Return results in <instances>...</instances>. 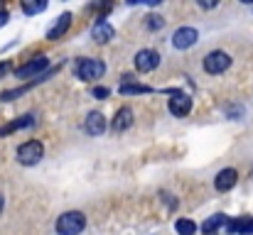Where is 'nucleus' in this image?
I'll use <instances>...</instances> for the list:
<instances>
[{
  "instance_id": "obj_14",
  "label": "nucleus",
  "mask_w": 253,
  "mask_h": 235,
  "mask_svg": "<svg viewBox=\"0 0 253 235\" xmlns=\"http://www.w3.org/2000/svg\"><path fill=\"white\" fill-rule=\"evenodd\" d=\"M133 125V110L130 108H121L118 113H116V118H113V130L116 133H123V130H128Z\"/></svg>"
},
{
  "instance_id": "obj_12",
  "label": "nucleus",
  "mask_w": 253,
  "mask_h": 235,
  "mask_svg": "<svg viewBox=\"0 0 253 235\" xmlns=\"http://www.w3.org/2000/svg\"><path fill=\"white\" fill-rule=\"evenodd\" d=\"M69 27H72V12H64V15H59L57 17V22L49 27V32H47V39H62L67 32H69Z\"/></svg>"
},
{
  "instance_id": "obj_5",
  "label": "nucleus",
  "mask_w": 253,
  "mask_h": 235,
  "mask_svg": "<svg viewBox=\"0 0 253 235\" xmlns=\"http://www.w3.org/2000/svg\"><path fill=\"white\" fill-rule=\"evenodd\" d=\"M231 67V57L221 49H214L204 57V71L207 74H224Z\"/></svg>"
},
{
  "instance_id": "obj_8",
  "label": "nucleus",
  "mask_w": 253,
  "mask_h": 235,
  "mask_svg": "<svg viewBox=\"0 0 253 235\" xmlns=\"http://www.w3.org/2000/svg\"><path fill=\"white\" fill-rule=\"evenodd\" d=\"M158 64H160V54H158L155 49H140V52L135 54V69L143 71V74L158 69Z\"/></svg>"
},
{
  "instance_id": "obj_18",
  "label": "nucleus",
  "mask_w": 253,
  "mask_h": 235,
  "mask_svg": "<svg viewBox=\"0 0 253 235\" xmlns=\"http://www.w3.org/2000/svg\"><path fill=\"white\" fill-rule=\"evenodd\" d=\"M44 10H47V2H44V0H37V2L25 0V2H22V12H25V15H37V12H44Z\"/></svg>"
},
{
  "instance_id": "obj_7",
  "label": "nucleus",
  "mask_w": 253,
  "mask_h": 235,
  "mask_svg": "<svg viewBox=\"0 0 253 235\" xmlns=\"http://www.w3.org/2000/svg\"><path fill=\"white\" fill-rule=\"evenodd\" d=\"M197 39H199V32L194 27H179L172 34V47L174 49H189V47L197 44Z\"/></svg>"
},
{
  "instance_id": "obj_15",
  "label": "nucleus",
  "mask_w": 253,
  "mask_h": 235,
  "mask_svg": "<svg viewBox=\"0 0 253 235\" xmlns=\"http://www.w3.org/2000/svg\"><path fill=\"white\" fill-rule=\"evenodd\" d=\"M226 223H229V218H226L224 213H214L211 218H207V221L202 223V233L204 235H214L221 226H226Z\"/></svg>"
},
{
  "instance_id": "obj_21",
  "label": "nucleus",
  "mask_w": 253,
  "mask_h": 235,
  "mask_svg": "<svg viewBox=\"0 0 253 235\" xmlns=\"http://www.w3.org/2000/svg\"><path fill=\"white\" fill-rule=\"evenodd\" d=\"M163 25H165V20H163L160 15H150V17H148V27H150V30H163Z\"/></svg>"
},
{
  "instance_id": "obj_25",
  "label": "nucleus",
  "mask_w": 253,
  "mask_h": 235,
  "mask_svg": "<svg viewBox=\"0 0 253 235\" xmlns=\"http://www.w3.org/2000/svg\"><path fill=\"white\" fill-rule=\"evenodd\" d=\"M2 206H5V199H2V196H0V211H2Z\"/></svg>"
},
{
  "instance_id": "obj_16",
  "label": "nucleus",
  "mask_w": 253,
  "mask_h": 235,
  "mask_svg": "<svg viewBox=\"0 0 253 235\" xmlns=\"http://www.w3.org/2000/svg\"><path fill=\"white\" fill-rule=\"evenodd\" d=\"M30 125H35V118H32V115H20V118H17V120H12L10 125L0 128V137H5V135H10V133H15V130L30 128Z\"/></svg>"
},
{
  "instance_id": "obj_13",
  "label": "nucleus",
  "mask_w": 253,
  "mask_h": 235,
  "mask_svg": "<svg viewBox=\"0 0 253 235\" xmlns=\"http://www.w3.org/2000/svg\"><path fill=\"white\" fill-rule=\"evenodd\" d=\"M226 233L229 235H253V216L229 221V223H226Z\"/></svg>"
},
{
  "instance_id": "obj_23",
  "label": "nucleus",
  "mask_w": 253,
  "mask_h": 235,
  "mask_svg": "<svg viewBox=\"0 0 253 235\" xmlns=\"http://www.w3.org/2000/svg\"><path fill=\"white\" fill-rule=\"evenodd\" d=\"M7 20H10L7 10H0V27H5V25H7Z\"/></svg>"
},
{
  "instance_id": "obj_4",
  "label": "nucleus",
  "mask_w": 253,
  "mask_h": 235,
  "mask_svg": "<svg viewBox=\"0 0 253 235\" xmlns=\"http://www.w3.org/2000/svg\"><path fill=\"white\" fill-rule=\"evenodd\" d=\"M47 67H49V59L47 57H35V59H30L27 64H22L20 69H15V78H32V76H37V78H42L44 76V71H47Z\"/></svg>"
},
{
  "instance_id": "obj_10",
  "label": "nucleus",
  "mask_w": 253,
  "mask_h": 235,
  "mask_svg": "<svg viewBox=\"0 0 253 235\" xmlns=\"http://www.w3.org/2000/svg\"><path fill=\"white\" fill-rule=\"evenodd\" d=\"M236 181H239V171L231 169V167H226V169H221V171L216 174L214 189H216V191H231V189L236 186Z\"/></svg>"
},
{
  "instance_id": "obj_17",
  "label": "nucleus",
  "mask_w": 253,
  "mask_h": 235,
  "mask_svg": "<svg viewBox=\"0 0 253 235\" xmlns=\"http://www.w3.org/2000/svg\"><path fill=\"white\" fill-rule=\"evenodd\" d=\"M174 231L179 235H194L197 233V223L189 221V218H179V221L174 223Z\"/></svg>"
},
{
  "instance_id": "obj_2",
  "label": "nucleus",
  "mask_w": 253,
  "mask_h": 235,
  "mask_svg": "<svg viewBox=\"0 0 253 235\" xmlns=\"http://www.w3.org/2000/svg\"><path fill=\"white\" fill-rule=\"evenodd\" d=\"M42 157H44V145H42L40 140H27V142H22V145L17 147V162L25 164V167L37 164Z\"/></svg>"
},
{
  "instance_id": "obj_19",
  "label": "nucleus",
  "mask_w": 253,
  "mask_h": 235,
  "mask_svg": "<svg viewBox=\"0 0 253 235\" xmlns=\"http://www.w3.org/2000/svg\"><path fill=\"white\" fill-rule=\"evenodd\" d=\"M121 93H123V96H133V93H150V86H143V83H126V86H121Z\"/></svg>"
},
{
  "instance_id": "obj_24",
  "label": "nucleus",
  "mask_w": 253,
  "mask_h": 235,
  "mask_svg": "<svg viewBox=\"0 0 253 235\" xmlns=\"http://www.w3.org/2000/svg\"><path fill=\"white\" fill-rule=\"evenodd\" d=\"M7 71H10V64H7V62H0V78L5 76Z\"/></svg>"
},
{
  "instance_id": "obj_1",
  "label": "nucleus",
  "mask_w": 253,
  "mask_h": 235,
  "mask_svg": "<svg viewBox=\"0 0 253 235\" xmlns=\"http://www.w3.org/2000/svg\"><path fill=\"white\" fill-rule=\"evenodd\" d=\"M86 226V216L82 211H67L57 218V233L59 235H79Z\"/></svg>"
},
{
  "instance_id": "obj_20",
  "label": "nucleus",
  "mask_w": 253,
  "mask_h": 235,
  "mask_svg": "<svg viewBox=\"0 0 253 235\" xmlns=\"http://www.w3.org/2000/svg\"><path fill=\"white\" fill-rule=\"evenodd\" d=\"M91 96H93V98H96V101H106V98H108V96H111V91H108V88H106V86H96V88H93V91H91Z\"/></svg>"
},
{
  "instance_id": "obj_3",
  "label": "nucleus",
  "mask_w": 253,
  "mask_h": 235,
  "mask_svg": "<svg viewBox=\"0 0 253 235\" xmlns=\"http://www.w3.org/2000/svg\"><path fill=\"white\" fill-rule=\"evenodd\" d=\"M74 71H77V78H82V81H93L106 74V64L101 59H79Z\"/></svg>"
},
{
  "instance_id": "obj_22",
  "label": "nucleus",
  "mask_w": 253,
  "mask_h": 235,
  "mask_svg": "<svg viewBox=\"0 0 253 235\" xmlns=\"http://www.w3.org/2000/svg\"><path fill=\"white\" fill-rule=\"evenodd\" d=\"M226 115H229L231 120H239V118L244 115V105H229V108H226Z\"/></svg>"
},
{
  "instance_id": "obj_6",
  "label": "nucleus",
  "mask_w": 253,
  "mask_h": 235,
  "mask_svg": "<svg viewBox=\"0 0 253 235\" xmlns=\"http://www.w3.org/2000/svg\"><path fill=\"white\" fill-rule=\"evenodd\" d=\"M172 93V98H169L168 108L172 115H177V118H184V115H189V110H192V98L187 96V93H182V91H169Z\"/></svg>"
},
{
  "instance_id": "obj_11",
  "label": "nucleus",
  "mask_w": 253,
  "mask_h": 235,
  "mask_svg": "<svg viewBox=\"0 0 253 235\" xmlns=\"http://www.w3.org/2000/svg\"><path fill=\"white\" fill-rule=\"evenodd\" d=\"M113 34H116V30H113V25L111 22H106L103 17L91 27V39L93 42H98V44H106V42H111L113 39Z\"/></svg>"
},
{
  "instance_id": "obj_9",
  "label": "nucleus",
  "mask_w": 253,
  "mask_h": 235,
  "mask_svg": "<svg viewBox=\"0 0 253 235\" xmlns=\"http://www.w3.org/2000/svg\"><path fill=\"white\" fill-rule=\"evenodd\" d=\"M84 133L91 135V137H98V135L106 133V118H103V113H98V110H91L88 113V118L84 120Z\"/></svg>"
}]
</instances>
